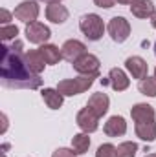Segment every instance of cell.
Wrapping results in <instances>:
<instances>
[{"mask_svg": "<svg viewBox=\"0 0 156 157\" xmlns=\"http://www.w3.org/2000/svg\"><path fill=\"white\" fill-rule=\"evenodd\" d=\"M0 80L6 88L18 90H37L42 84L40 75H35L26 62V49L22 40H13L11 44H2L0 57Z\"/></svg>", "mask_w": 156, "mask_h": 157, "instance_id": "6da1fadb", "label": "cell"}, {"mask_svg": "<svg viewBox=\"0 0 156 157\" xmlns=\"http://www.w3.org/2000/svg\"><path fill=\"white\" fill-rule=\"evenodd\" d=\"M99 77V73H92V75H79L76 78H63L57 84V90L64 95V97H76L84 93L88 88H92V84L96 82V78Z\"/></svg>", "mask_w": 156, "mask_h": 157, "instance_id": "7a4b0ae2", "label": "cell"}, {"mask_svg": "<svg viewBox=\"0 0 156 157\" xmlns=\"http://www.w3.org/2000/svg\"><path fill=\"white\" fill-rule=\"evenodd\" d=\"M79 29H81V33L90 40V42H97V40L103 39V35L107 31V26H105L103 18L97 13H88V15H83L81 17Z\"/></svg>", "mask_w": 156, "mask_h": 157, "instance_id": "3957f363", "label": "cell"}, {"mask_svg": "<svg viewBox=\"0 0 156 157\" xmlns=\"http://www.w3.org/2000/svg\"><path fill=\"white\" fill-rule=\"evenodd\" d=\"M107 33L116 44H123L130 37V22L125 17H112L107 24Z\"/></svg>", "mask_w": 156, "mask_h": 157, "instance_id": "277c9868", "label": "cell"}, {"mask_svg": "<svg viewBox=\"0 0 156 157\" xmlns=\"http://www.w3.org/2000/svg\"><path fill=\"white\" fill-rule=\"evenodd\" d=\"M15 18L24 22V24H31V22H37L40 15V7H39V0H22L15 11H13Z\"/></svg>", "mask_w": 156, "mask_h": 157, "instance_id": "5b68a950", "label": "cell"}, {"mask_svg": "<svg viewBox=\"0 0 156 157\" xmlns=\"http://www.w3.org/2000/svg\"><path fill=\"white\" fill-rule=\"evenodd\" d=\"M26 39L30 44H35V46H42V44H48V40L51 39V29L42 24V22H31V24H26Z\"/></svg>", "mask_w": 156, "mask_h": 157, "instance_id": "8992f818", "label": "cell"}, {"mask_svg": "<svg viewBox=\"0 0 156 157\" xmlns=\"http://www.w3.org/2000/svg\"><path fill=\"white\" fill-rule=\"evenodd\" d=\"M74 70L77 71L79 75H92V73H99V66H101V60L94 55V53H84L81 55L76 62H72Z\"/></svg>", "mask_w": 156, "mask_h": 157, "instance_id": "52a82bcc", "label": "cell"}, {"mask_svg": "<svg viewBox=\"0 0 156 157\" xmlns=\"http://www.w3.org/2000/svg\"><path fill=\"white\" fill-rule=\"evenodd\" d=\"M76 122H77L79 130L84 132V133H94V132H97V128H99V117H97L92 110H88L86 106L81 108L77 112Z\"/></svg>", "mask_w": 156, "mask_h": 157, "instance_id": "ba28073f", "label": "cell"}, {"mask_svg": "<svg viewBox=\"0 0 156 157\" xmlns=\"http://www.w3.org/2000/svg\"><path fill=\"white\" fill-rule=\"evenodd\" d=\"M125 70H127V73H129L130 77L138 78V80H142V78H145L149 75V64H147V60H145L143 57H140V55L129 57V59L125 60Z\"/></svg>", "mask_w": 156, "mask_h": 157, "instance_id": "9c48e42d", "label": "cell"}, {"mask_svg": "<svg viewBox=\"0 0 156 157\" xmlns=\"http://www.w3.org/2000/svg\"><path fill=\"white\" fill-rule=\"evenodd\" d=\"M86 108L92 110L97 117L101 119L103 115H107L109 108H110V97L103 91H97V93H92L88 102H86Z\"/></svg>", "mask_w": 156, "mask_h": 157, "instance_id": "30bf717a", "label": "cell"}, {"mask_svg": "<svg viewBox=\"0 0 156 157\" xmlns=\"http://www.w3.org/2000/svg\"><path fill=\"white\" fill-rule=\"evenodd\" d=\"M61 51H63V59H64V60L76 62L81 55L86 53V44L81 42V40H77V39H70L61 46Z\"/></svg>", "mask_w": 156, "mask_h": 157, "instance_id": "8fae6325", "label": "cell"}, {"mask_svg": "<svg viewBox=\"0 0 156 157\" xmlns=\"http://www.w3.org/2000/svg\"><path fill=\"white\" fill-rule=\"evenodd\" d=\"M107 82L110 84V88H112L114 91H117V93L129 90V86H130L129 73H127L125 70H121V68H110L109 77H107Z\"/></svg>", "mask_w": 156, "mask_h": 157, "instance_id": "7c38bea8", "label": "cell"}, {"mask_svg": "<svg viewBox=\"0 0 156 157\" xmlns=\"http://www.w3.org/2000/svg\"><path fill=\"white\" fill-rule=\"evenodd\" d=\"M130 117L136 122H151V121H156V112L154 108L147 102H138L130 108Z\"/></svg>", "mask_w": 156, "mask_h": 157, "instance_id": "4fadbf2b", "label": "cell"}, {"mask_svg": "<svg viewBox=\"0 0 156 157\" xmlns=\"http://www.w3.org/2000/svg\"><path fill=\"white\" fill-rule=\"evenodd\" d=\"M44 15H46V18L51 22V24H64L68 18H70V11H68V7L66 6H63V4H48L46 6V9H44Z\"/></svg>", "mask_w": 156, "mask_h": 157, "instance_id": "5bb4252c", "label": "cell"}, {"mask_svg": "<svg viewBox=\"0 0 156 157\" xmlns=\"http://www.w3.org/2000/svg\"><path fill=\"white\" fill-rule=\"evenodd\" d=\"M103 132L107 137H123L127 133V121L121 115H112L103 126Z\"/></svg>", "mask_w": 156, "mask_h": 157, "instance_id": "9a60e30c", "label": "cell"}, {"mask_svg": "<svg viewBox=\"0 0 156 157\" xmlns=\"http://www.w3.org/2000/svg\"><path fill=\"white\" fill-rule=\"evenodd\" d=\"M40 97H42L44 104L50 110H61L63 104H64V95L57 88H42L40 90Z\"/></svg>", "mask_w": 156, "mask_h": 157, "instance_id": "2e32d148", "label": "cell"}, {"mask_svg": "<svg viewBox=\"0 0 156 157\" xmlns=\"http://www.w3.org/2000/svg\"><path fill=\"white\" fill-rule=\"evenodd\" d=\"M130 13H132V17L142 18V20L151 18L156 13L154 2H153V0H134V2L130 4Z\"/></svg>", "mask_w": 156, "mask_h": 157, "instance_id": "e0dca14e", "label": "cell"}, {"mask_svg": "<svg viewBox=\"0 0 156 157\" xmlns=\"http://www.w3.org/2000/svg\"><path fill=\"white\" fill-rule=\"evenodd\" d=\"M39 53H40V57L44 59L46 66H55V64H59V62L63 60V51H61V48H57L55 44H50V42L39 46Z\"/></svg>", "mask_w": 156, "mask_h": 157, "instance_id": "ac0fdd59", "label": "cell"}, {"mask_svg": "<svg viewBox=\"0 0 156 157\" xmlns=\"http://www.w3.org/2000/svg\"><path fill=\"white\" fill-rule=\"evenodd\" d=\"M136 137H140L145 143H154L156 141V121L151 122H136L134 124Z\"/></svg>", "mask_w": 156, "mask_h": 157, "instance_id": "d6986e66", "label": "cell"}, {"mask_svg": "<svg viewBox=\"0 0 156 157\" xmlns=\"http://www.w3.org/2000/svg\"><path fill=\"white\" fill-rule=\"evenodd\" d=\"M26 62H28L30 70H31L35 75H40V73L44 71V68H46V62H44V59L40 57L39 49H30V51H26Z\"/></svg>", "mask_w": 156, "mask_h": 157, "instance_id": "ffe728a7", "label": "cell"}, {"mask_svg": "<svg viewBox=\"0 0 156 157\" xmlns=\"http://www.w3.org/2000/svg\"><path fill=\"white\" fill-rule=\"evenodd\" d=\"M88 135H90V133L79 132V133H76V135L72 137V148H74V152H76L77 155H83V154L88 152V148H90V144H92V141H90Z\"/></svg>", "mask_w": 156, "mask_h": 157, "instance_id": "44dd1931", "label": "cell"}, {"mask_svg": "<svg viewBox=\"0 0 156 157\" xmlns=\"http://www.w3.org/2000/svg\"><path fill=\"white\" fill-rule=\"evenodd\" d=\"M140 146L134 141H123L116 146V155L117 157H136Z\"/></svg>", "mask_w": 156, "mask_h": 157, "instance_id": "7402d4cb", "label": "cell"}, {"mask_svg": "<svg viewBox=\"0 0 156 157\" xmlns=\"http://www.w3.org/2000/svg\"><path fill=\"white\" fill-rule=\"evenodd\" d=\"M138 90H140V93L145 95V97H156V78L147 75L145 78L140 80Z\"/></svg>", "mask_w": 156, "mask_h": 157, "instance_id": "603a6c76", "label": "cell"}, {"mask_svg": "<svg viewBox=\"0 0 156 157\" xmlns=\"http://www.w3.org/2000/svg\"><path fill=\"white\" fill-rule=\"evenodd\" d=\"M0 35H2V40H4L6 44H7V42H13V40H17V37H18V28H17L15 24L2 26Z\"/></svg>", "mask_w": 156, "mask_h": 157, "instance_id": "cb8c5ba5", "label": "cell"}, {"mask_svg": "<svg viewBox=\"0 0 156 157\" xmlns=\"http://www.w3.org/2000/svg\"><path fill=\"white\" fill-rule=\"evenodd\" d=\"M96 157H117L116 155V146L112 143H103L97 146L96 150Z\"/></svg>", "mask_w": 156, "mask_h": 157, "instance_id": "d4e9b609", "label": "cell"}, {"mask_svg": "<svg viewBox=\"0 0 156 157\" xmlns=\"http://www.w3.org/2000/svg\"><path fill=\"white\" fill-rule=\"evenodd\" d=\"M51 157H77V154L74 152V148H64V146H61V148H57Z\"/></svg>", "mask_w": 156, "mask_h": 157, "instance_id": "484cf974", "label": "cell"}, {"mask_svg": "<svg viewBox=\"0 0 156 157\" xmlns=\"http://www.w3.org/2000/svg\"><path fill=\"white\" fill-rule=\"evenodd\" d=\"M15 15L9 11V9H6V7H2L0 9V22H2V26H7L9 22H11V18H13Z\"/></svg>", "mask_w": 156, "mask_h": 157, "instance_id": "4316f807", "label": "cell"}, {"mask_svg": "<svg viewBox=\"0 0 156 157\" xmlns=\"http://www.w3.org/2000/svg\"><path fill=\"white\" fill-rule=\"evenodd\" d=\"M94 4L97 6V7H103V9H110V7H114L117 2L116 0H94Z\"/></svg>", "mask_w": 156, "mask_h": 157, "instance_id": "83f0119b", "label": "cell"}, {"mask_svg": "<svg viewBox=\"0 0 156 157\" xmlns=\"http://www.w3.org/2000/svg\"><path fill=\"white\" fill-rule=\"evenodd\" d=\"M2 133H6V130H7V115L6 113H2Z\"/></svg>", "mask_w": 156, "mask_h": 157, "instance_id": "f1b7e54d", "label": "cell"}, {"mask_svg": "<svg viewBox=\"0 0 156 157\" xmlns=\"http://www.w3.org/2000/svg\"><path fill=\"white\" fill-rule=\"evenodd\" d=\"M116 2H117V4H121V6H130L134 0H116Z\"/></svg>", "mask_w": 156, "mask_h": 157, "instance_id": "f546056e", "label": "cell"}, {"mask_svg": "<svg viewBox=\"0 0 156 157\" xmlns=\"http://www.w3.org/2000/svg\"><path fill=\"white\" fill-rule=\"evenodd\" d=\"M39 2H44V4H61L63 0H39Z\"/></svg>", "mask_w": 156, "mask_h": 157, "instance_id": "4dcf8cb0", "label": "cell"}, {"mask_svg": "<svg viewBox=\"0 0 156 157\" xmlns=\"http://www.w3.org/2000/svg\"><path fill=\"white\" fill-rule=\"evenodd\" d=\"M149 20H151V26H153V28L156 29V13L153 15V17H151V18H149Z\"/></svg>", "mask_w": 156, "mask_h": 157, "instance_id": "1f68e13d", "label": "cell"}, {"mask_svg": "<svg viewBox=\"0 0 156 157\" xmlns=\"http://www.w3.org/2000/svg\"><path fill=\"white\" fill-rule=\"evenodd\" d=\"M145 157H156V154H147Z\"/></svg>", "mask_w": 156, "mask_h": 157, "instance_id": "d6a6232c", "label": "cell"}, {"mask_svg": "<svg viewBox=\"0 0 156 157\" xmlns=\"http://www.w3.org/2000/svg\"><path fill=\"white\" fill-rule=\"evenodd\" d=\"M153 77H154V78H156V68H154V75H153Z\"/></svg>", "mask_w": 156, "mask_h": 157, "instance_id": "836d02e7", "label": "cell"}, {"mask_svg": "<svg viewBox=\"0 0 156 157\" xmlns=\"http://www.w3.org/2000/svg\"><path fill=\"white\" fill-rule=\"evenodd\" d=\"M154 55H156V42H154Z\"/></svg>", "mask_w": 156, "mask_h": 157, "instance_id": "e575fe53", "label": "cell"}, {"mask_svg": "<svg viewBox=\"0 0 156 157\" xmlns=\"http://www.w3.org/2000/svg\"><path fill=\"white\" fill-rule=\"evenodd\" d=\"M4 157H6V155H4Z\"/></svg>", "mask_w": 156, "mask_h": 157, "instance_id": "d590c367", "label": "cell"}]
</instances>
